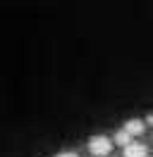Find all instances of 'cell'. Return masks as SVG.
Returning a JSON list of instances; mask_svg holds the SVG:
<instances>
[{"mask_svg":"<svg viewBox=\"0 0 153 157\" xmlns=\"http://www.w3.org/2000/svg\"><path fill=\"white\" fill-rule=\"evenodd\" d=\"M113 150V140L108 136H93L89 140V152L93 157H108Z\"/></svg>","mask_w":153,"mask_h":157,"instance_id":"obj_1","label":"cell"},{"mask_svg":"<svg viewBox=\"0 0 153 157\" xmlns=\"http://www.w3.org/2000/svg\"><path fill=\"white\" fill-rule=\"evenodd\" d=\"M132 133H129V131H127V128H122V131H117V133H115V143H117V145H122V147H127L129 145V143H132Z\"/></svg>","mask_w":153,"mask_h":157,"instance_id":"obj_4","label":"cell"},{"mask_svg":"<svg viewBox=\"0 0 153 157\" xmlns=\"http://www.w3.org/2000/svg\"><path fill=\"white\" fill-rule=\"evenodd\" d=\"M146 121H148V124H153V114H148V119H146Z\"/></svg>","mask_w":153,"mask_h":157,"instance_id":"obj_6","label":"cell"},{"mask_svg":"<svg viewBox=\"0 0 153 157\" xmlns=\"http://www.w3.org/2000/svg\"><path fill=\"white\" fill-rule=\"evenodd\" d=\"M55 157H79L76 152H60V155H55Z\"/></svg>","mask_w":153,"mask_h":157,"instance_id":"obj_5","label":"cell"},{"mask_svg":"<svg viewBox=\"0 0 153 157\" xmlns=\"http://www.w3.org/2000/svg\"><path fill=\"white\" fill-rule=\"evenodd\" d=\"M148 155V147L143 145V143H129V145L124 147V157H146Z\"/></svg>","mask_w":153,"mask_h":157,"instance_id":"obj_2","label":"cell"},{"mask_svg":"<svg viewBox=\"0 0 153 157\" xmlns=\"http://www.w3.org/2000/svg\"><path fill=\"white\" fill-rule=\"evenodd\" d=\"M146 124H148V121H141V119H129V121L124 124V128H127L132 136H141L143 131H146Z\"/></svg>","mask_w":153,"mask_h":157,"instance_id":"obj_3","label":"cell"}]
</instances>
